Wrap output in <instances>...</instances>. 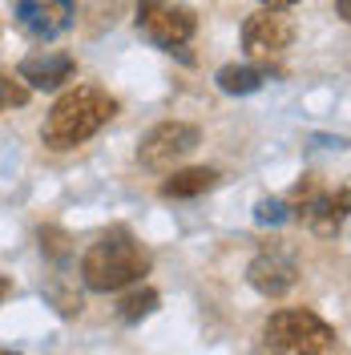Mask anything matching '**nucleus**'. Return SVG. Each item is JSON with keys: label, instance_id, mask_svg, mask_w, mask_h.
<instances>
[{"label": "nucleus", "instance_id": "f257e3e1", "mask_svg": "<svg viewBox=\"0 0 351 355\" xmlns=\"http://www.w3.org/2000/svg\"><path fill=\"white\" fill-rule=\"evenodd\" d=\"M113 117H117V97H110L105 89H97V85H77L69 93H61L53 101V110L44 113L41 141L49 150L65 154V150L85 146L89 137L101 125H110Z\"/></svg>", "mask_w": 351, "mask_h": 355}, {"label": "nucleus", "instance_id": "f03ea898", "mask_svg": "<svg viewBox=\"0 0 351 355\" xmlns=\"http://www.w3.org/2000/svg\"><path fill=\"white\" fill-rule=\"evenodd\" d=\"M150 266L154 259L137 243V234L130 226H113L81 254V283L97 295H110V291L133 287L142 275H150Z\"/></svg>", "mask_w": 351, "mask_h": 355}, {"label": "nucleus", "instance_id": "7ed1b4c3", "mask_svg": "<svg viewBox=\"0 0 351 355\" xmlns=\"http://www.w3.org/2000/svg\"><path fill=\"white\" fill-rule=\"evenodd\" d=\"M263 343L271 352H286V355H323L335 352V327L307 307H286L266 319Z\"/></svg>", "mask_w": 351, "mask_h": 355}, {"label": "nucleus", "instance_id": "20e7f679", "mask_svg": "<svg viewBox=\"0 0 351 355\" xmlns=\"http://www.w3.org/2000/svg\"><path fill=\"white\" fill-rule=\"evenodd\" d=\"M137 33L150 44L174 53V49L194 41L198 17L182 0H137Z\"/></svg>", "mask_w": 351, "mask_h": 355}, {"label": "nucleus", "instance_id": "39448f33", "mask_svg": "<svg viewBox=\"0 0 351 355\" xmlns=\"http://www.w3.org/2000/svg\"><path fill=\"white\" fill-rule=\"evenodd\" d=\"M291 218H299L319 239H335L348 222V186H339L331 194L315 178H303L295 190V202H291Z\"/></svg>", "mask_w": 351, "mask_h": 355}, {"label": "nucleus", "instance_id": "423d86ee", "mask_svg": "<svg viewBox=\"0 0 351 355\" xmlns=\"http://www.w3.org/2000/svg\"><path fill=\"white\" fill-rule=\"evenodd\" d=\"M291 44H295V21L283 8H263V12L246 17V24H242V49H246V57L255 65L263 69L283 61Z\"/></svg>", "mask_w": 351, "mask_h": 355}, {"label": "nucleus", "instance_id": "0eeeda50", "mask_svg": "<svg viewBox=\"0 0 351 355\" xmlns=\"http://www.w3.org/2000/svg\"><path fill=\"white\" fill-rule=\"evenodd\" d=\"M198 137H202V133H198L194 125H186V121H162V125H154V130L142 137L137 162H142L146 170H154V174H166V170H174L186 154H194Z\"/></svg>", "mask_w": 351, "mask_h": 355}, {"label": "nucleus", "instance_id": "6e6552de", "mask_svg": "<svg viewBox=\"0 0 351 355\" xmlns=\"http://www.w3.org/2000/svg\"><path fill=\"white\" fill-rule=\"evenodd\" d=\"M246 283L259 291V295H266V299H279V295H286V291L299 283V259L291 250H283V246H271V250L250 259Z\"/></svg>", "mask_w": 351, "mask_h": 355}, {"label": "nucleus", "instance_id": "1a4fd4ad", "mask_svg": "<svg viewBox=\"0 0 351 355\" xmlns=\"http://www.w3.org/2000/svg\"><path fill=\"white\" fill-rule=\"evenodd\" d=\"M77 17V0H17V24L37 41L61 37Z\"/></svg>", "mask_w": 351, "mask_h": 355}, {"label": "nucleus", "instance_id": "9d476101", "mask_svg": "<svg viewBox=\"0 0 351 355\" xmlns=\"http://www.w3.org/2000/svg\"><path fill=\"white\" fill-rule=\"evenodd\" d=\"M17 77H21L28 89H44V93H53V89L69 85L73 77H77V61L69 57V53H28L17 69Z\"/></svg>", "mask_w": 351, "mask_h": 355}, {"label": "nucleus", "instance_id": "9b49d317", "mask_svg": "<svg viewBox=\"0 0 351 355\" xmlns=\"http://www.w3.org/2000/svg\"><path fill=\"white\" fill-rule=\"evenodd\" d=\"M219 186V170H206V166H194V170H174V174L162 182V194L166 198H202Z\"/></svg>", "mask_w": 351, "mask_h": 355}, {"label": "nucleus", "instance_id": "f8f14e48", "mask_svg": "<svg viewBox=\"0 0 351 355\" xmlns=\"http://www.w3.org/2000/svg\"><path fill=\"white\" fill-rule=\"evenodd\" d=\"M219 89L230 93V97H246V93H259L266 81V69L263 65H222L219 69Z\"/></svg>", "mask_w": 351, "mask_h": 355}, {"label": "nucleus", "instance_id": "ddd939ff", "mask_svg": "<svg viewBox=\"0 0 351 355\" xmlns=\"http://www.w3.org/2000/svg\"><path fill=\"white\" fill-rule=\"evenodd\" d=\"M154 307H157V291L142 287V291H133V295L121 299V319H126V323H137V319H146Z\"/></svg>", "mask_w": 351, "mask_h": 355}, {"label": "nucleus", "instance_id": "4468645a", "mask_svg": "<svg viewBox=\"0 0 351 355\" xmlns=\"http://www.w3.org/2000/svg\"><path fill=\"white\" fill-rule=\"evenodd\" d=\"M21 105H28V85H24L21 77H12V73L0 69V113L21 110Z\"/></svg>", "mask_w": 351, "mask_h": 355}, {"label": "nucleus", "instance_id": "2eb2a0df", "mask_svg": "<svg viewBox=\"0 0 351 355\" xmlns=\"http://www.w3.org/2000/svg\"><path fill=\"white\" fill-rule=\"evenodd\" d=\"M255 218L263 222V226H283L291 218V202L286 198H263L255 206Z\"/></svg>", "mask_w": 351, "mask_h": 355}, {"label": "nucleus", "instance_id": "dca6fc26", "mask_svg": "<svg viewBox=\"0 0 351 355\" xmlns=\"http://www.w3.org/2000/svg\"><path fill=\"white\" fill-rule=\"evenodd\" d=\"M41 250L49 254V259L65 263V259H69V234H65V230H57V226H44V230H41Z\"/></svg>", "mask_w": 351, "mask_h": 355}, {"label": "nucleus", "instance_id": "f3484780", "mask_svg": "<svg viewBox=\"0 0 351 355\" xmlns=\"http://www.w3.org/2000/svg\"><path fill=\"white\" fill-rule=\"evenodd\" d=\"M266 8H291V4H299V0H263Z\"/></svg>", "mask_w": 351, "mask_h": 355}, {"label": "nucleus", "instance_id": "a211bd4d", "mask_svg": "<svg viewBox=\"0 0 351 355\" xmlns=\"http://www.w3.org/2000/svg\"><path fill=\"white\" fill-rule=\"evenodd\" d=\"M8 291H12V283H8V279H4V275H0V303H4V299H8Z\"/></svg>", "mask_w": 351, "mask_h": 355}, {"label": "nucleus", "instance_id": "6ab92c4d", "mask_svg": "<svg viewBox=\"0 0 351 355\" xmlns=\"http://www.w3.org/2000/svg\"><path fill=\"white\" fill-rule=\"evenodd\" d=\"M339 17H343V21H351V0H339Z\"/></svg>", "mask_w": 351, "mask_h": 355}]
</instances>
